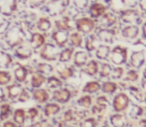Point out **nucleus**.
<instances>
[{"label":"nucleus","instance_id":"obj_1","mask_svg":"<svg viewBox=\"0 0 146 127\" xmlns=\"http://www.w3.org/2000/svg\"><path fill=\"white\" fill-rule=\"evenodd\" d=\"M40 55H41V57H42V58L46 59V60L53 61V60H55V59H56L57 55H58V50H57V49L55 48L53 45L48 44L42 49Z\"/></svg>","mask_w":146,"mask_h":127},{"label":"nucleus","instance_id":"obj_2","mask_svg":"<svg viewBox=\"0 0 146 127\" xmlns=\"http://www.w3.org/2000/svg\"><path fill=\"white\" fill-rule=\"evenodd\" d=\"M16 2L15 1H2L0 2V12L4 15H9L15 10Z\"/></svg>","mask_w":146,"mask_h":127},{"label":"nucleus","instance_id":"obj_3","mask_svg":"<svg viewBox=\"0 0 146 127\" xmlns=\"http://www.w3.org/2000/svg\"><path fill=\"white\" fill-rule=\"evenodd\" d=\"M78 24V28H79L80 31L82 32H90L92 30V28L94 27V23H92L90 20L87 19V18H84V19H81L77 22Z\"/></svg>","mask_w":146,"mask_h":127},{"label":"nucleus","instance_id":"obj_4","mask_svg":"<svg viewBox=\"0 0 146 127\" xmlns=\"http://www.w3.org/2000/svg\"><path fill=\"white\" fill-rule=\"evenodd\" d=\"M45 43V38L43 35L39 34V33H34L31 39V46L33 49H38Z\"/></svg>","mask_w":146,"mask_h":127},{"label":"nucleus","instance_id":"obj_5","mask_svg":"<svg viewBox=\"0 0 146 127\" xmlns=\"http://www.w3.org/2000/svg\"><path fill=\"white\" fill-rule=\"evenodd\" d=\"M15 54L16 56L21 59H27L32 55V50L27 46H19L16 49Z\"/></svg>","mask_w":146,"mask_h":127},{"label":"nucleus","instance_id":"obj_6","mask_svg":"<svg viewBox=\"0 0 146 127\" xmlns=\"http://www.w3.org/2000/svg\"><path fill=\"white\" fill-rule=\"evenodd\" d=\"M54 98L59 102H66L70 98V93L68 89H59L54 93Z\"/></svg>","mask_w":146,"mask_h":127},{"label":"nucleus","instance_id":"obj_7","mask_svg":"<svg viewBox=\"0 0 146 127\" xmlns=\"http://www.w3.org/2000/svg\"><path fill=\"white\" fill-rule=\"evenodd\" d=\"M8 96H9L10 98H12V99H14V98H19L20 95H21L22 93V87H20V85H10V87H8Z\"/></svg>","mask_w":146,"mask_h":127},{"label":"nucleus","instance_id":"obj_8","mask_svg":"<svg viewBox=\"0 0 146 127\" xmlns=\"http://www.w3.org/2000/svg\"><path fill=\"white\" fill-rule=\"evenodd\" d=\"M14 73H15V77L18 81L22 83L26 79V77H27V69L23 67V65H18L17 67L14 71Z\"/></svg>","mask_w":146,"mask_h":127},{"label":"nucleus","instance_id":"obj_9","mask_svg":"<svg viewBox=\"0 0 146 127\" xmlns=\"http://www.w3.org/2000/svg\"><path fill=\"white\" fill-rule=\"evenodd\" d=\"M8 39L9 42L11 43V45H16L22 40V37L20 35V32L16 31L15 28L10 30V33H8Z\"/></svg>","mask_w":146,"mask_h":127},{"label":"nucleus","instance_id":"obj_10","mask_svg":"<svg viewBox=\"0 0 146 127\" xmlns=\"http://www.w3.org/2000/svg\"><path fill=\"white\" fill-rule=\"evenodd\" d=\"M53 38L59 46H63L68 40V34L66 32H55L53 34Z\"/></svg>","mask_w":146,"mask_h":127},{"label":"nucleus","instance_id":"obj_11","mask_svg":"<svg viewBox=\"0 0 146 127\" xmlns=\"http://www.w3.org/2000/svg\"><path fill=\"white\" fill-rule=\"evenodd\" d=\"M34 98L39 102H45L49 98V95L45 89H37L33 93Z\"/></svg>","mask_w":146,"mask_h":127},{"label":"nucleus","instance_id":"obj_12","mask_svg":"<svg viewBox=\"0 0 146 127\" xmlns=\"http://www.w3.org/2000/svg\"><path fill=\"white\" fill-rule=\"evenodd\" d=\"M59 110H60V106L54 103L47 104V105L45 106V114H46L47 116H51V115H53V114H56Z\"/></svg>","mask_w":146,"mask_h":127},{"label":"nucleus","instance_id":"obj_13","mask_svg":"<svg viewBox=\"0 0 146 127\" xmlns=\"http://www.w3.org/2000/svg\"><path fill=\"white\" fill-rule=\"evenodd\" d=\"M31 83H32L33 87H39L41 85H43L45 83V77L43 75L36 73V75H34L32 77V81Z\"/></svg>","mask_w":146,"mask_h":127},{"label":"nucleus","instance_id":"obj_14","mask_svg":"<svg viewBox=\"0 0 146 127\" xmlns=\"http://www.w3.org/2000/svg\"><path fill=\"white\" fill-rule=\"evenodd\" d=\"M11 62H12L11 57L9 55L0 52V67H8V65H10Z\"/></svg>","mask_w":146,"mask_h":127},{"label":"nucleus","instance_id":"obj_15","mask_svg":"<svg viewBox=\"0 0 146 127\" xmlns=\"http://www.w3.org/2000/svg\"><path fill=\"white\" fill-rule=\"evenodd\" d=\"M38 28L41 31H48L51 28V22L47 18H41L38 22Z\"/></svg>","mask_w":146,"mask_h":127},{"label":"nucleus","instance_id":"obj_16","mask_svg":"<svg viewBox=\"0 0 146 127\" xmlns=\"http://www.w3.org/2000/svg\"><path fill=\"white\" fill-rule=\"evenodd\" d=\"M10 113H11V108L8 104L1 105V107H0V118H1V120H4L7 117H9Z\"/></svg>","mask_w":146,"mask_h":127},{"label":"nucleus","instance_id":"obj_17","mask_svg":"<svg viewBox=\"0 0 146 127\" xmlns=\"http://www.w3.org/2000/svg\"><path fill=\"white\" fill-rule=\"evenodd\" d=\"M14 119L18 124H23L25 120V111L23 109H17L15 110L14 113Z\"/></svg>","mask_w":146,"mask_h":127},{"label":"nucleus","instance_id":"obj_18","mask_svg":"<svg viewBox=\"0 0 146 127\" xmlns=\"http://www.w3.org/2000/svg\"><path fill=\"white\" fill-rule=\"evenodd\" d=\"M86 61H87V55H86V53H84V52L77 53L76 58H75V63L77 64L78 65H84V64L86 63Z\"/></svg>","mask_w":146,"mask_h":127},{"label":"nucleus","instance_id":"obj_19","mask_svg":"<svg viewBox=\"0 0 146 127\" xmlns=\"http://www.w3.org/2000/svg\"><path fill=\"white\" fill-rule=\"evenodd\" d=\"M11 81V75L7 71H0V85H7L9 81Z\"/></svg>","mask_w":146,"mask_h":127},{"label":"nucleus","instance_id":"obj_20","mask_svg":"<svg viewBox=\"0 0 146 127\" xmlns=\"http://www.w3.org/2000/svg\"><path fill=\"white\" fill-rule=\"evenodd\" d=\"M126 102H127V98L124 95L118 96L115 99V108H117L118 110L122 109L125 106V104H126Z\"/></svg>","mask_w":146,"mask_h":127},{"label":"nucleus","instance_id":"obj_21","mask_svg":"<svg viewBox=\"0 0 146 127\" xmlns=\"http://www.w3.org/2000/svg\"><path fill=\"white\" fill-rule=\"evenodd\" d=\"M72 53H73V50L72 49H66L65 51L61 53L60 55V60L62 62H67L71 59V56H72Z\"/></svg>","mask_w":146,"mask_h":127},{"label":"nucleus","instance_id":"obj_22","mask_svg":"<svg viewBox=\"0 0 146 127\" xmlns=\"http://www.w3.org/2000/svg\"><path fill=\"white\" fill-rule=\"evenodd\" d=\"M52 69H53V67H51L50 65H47V64H39V65H38V71L43 73H51Z\"/></svg>","mask_w":146,"mask_h":127},{"label":"nucleus","instance_id":"obj_23","mask_svg":"<svg viewBox=\"0 0 146 127\" xmlns=\"http://www.w3.org/2000/svg\"><path fill=\"white\" fill-rule=\"evenodd\" d=\"M62 85V83L59 81L58 79H56V77H50V79H48V85L51 87V89H55V87H59L60 85Z\"/></svg>","mask_w":146,"mask_h":127},{"label":"nucleus","instance_id":"obj_24","mask_svg":"<svg viewBox=\"0 0 146 127\" xmlns=\"http://www.w3.org/2000/svg\"><path fill=\"white\" fill-rule=\"evenodd\" d=\"M59 73L63 79H68V77H70L73 75V71L71 69H69V67H64L63 69H60Z\"/></svg>","mask_w":146,"mask_h":127},{"label":"nucleus","instance_id":"obj_25","mask_svg":"<svg viewBox=\"0 0 146 127\" xmlns=\"http://www.w3.org/2000/svg\"><path fill=\"white\" fill-rule=\"evenodd\" d=\"M71 42L73 45H75V46H80V45L82 44V38L81 36H80L79 34H73L71 37Z\"/></svg>","mask_w":146,"mask_h":127},{"label":"nucleus","instance_id":"obj_26","mask_svg":"<svg viewBox=\"0 0 146 127\" xmlns=\"http://www.w3.org/2000/svg\"><path fill=\"white\" fill-rule=\"evenodd\" d=\"M102 10H104V8H102V6L94 5V7H92V15H94V17H96V16H98L100 13H102Z\"/></svg>","mask_w":146,"mask_h":127},{"label":"nucleus","instance_id":"obj_27","mask_svg":"<svg viewBox=\"0 0 146 127\" xmlns=\"http://www.w3.org/2000/svg\"><path fill=\"white\" fill-rule=\"evenodd\" d=\"M86 91H90V93H92V91H96L98 89V85L96 83H88V85L86 87Z\"/></svg>","mask_w":146,"mask_h":127},{"label":"nucleus","instance_id":"obj_28","mask_svg":"<svg viewBox=\"0 0 146 127\" xmlns=\"http://www.w3.org/2000/svg\"><path fill=\"white\" fill-rule=\"evenodd\" d=\"M86 71H88V73H94L96 71V62H90V64L88 65L87 69H86Z\"/></svg>","mask_w":146,"mask_h":127},{"label":"nucleus","instance_id":"obj_29","mask_svg":"<svg viewBox=\"0 0 146 127\" xmlns=\"http://www.w3.org/2000/svg\"><path fill=\"white\" fill-rule=\"evenodd\" d=\"M56 26H58L60 29H68V28H69V25L67 24L66 20H59V21H56Z\"/></svg>","mask_w":146,"mask_h":127},{"label":"nucleus","instance_id":"obj_30","mask_svg":"<svg viewBox=\"0 0 146 127\" xmlns=\"http://www.w3.org/2000/svg\"><path fill=\"white\" fill-rule=\"evenodd\" d=\"M30 97L29 93H27V91H22L21 95L19 96V100L20 101H26V100H28Z\"/></svg>","mask_w":146,"mask_h":127},{"label":"nucleus","instance_id":"obj_31","mask_svg":"<svg viewBox=\"0 0 146 127\" xmlns=\"http://www.w3.org/2000/svg\"><path fill=\"white\" fill-rule=\"evenodd\" d=\"M106 54H108V49L106 47H102L98 52V58H104Z\"/></svg>","mask_w":146,"mask_h":127},{"label":"nucleus","instance_id":"obj_32","mask_svg":"<svg viewBox=\"0 0 146 127\" xmlns=\"http://www.w3.org/2000/svg\"><path fill=\"white\" fill-rule=\"evenodd\" d=\"M28 114H29V117L31 119H34L37 115H38V110L36 108H30L29 111H28Z\"/></svg>","mask_w":146,"mask_h":127},{"label":"nucleus","instance_id":"obj_33","mask_svg":"<svg viewBox=\"0 0 146 127\" xmlns=\"http://www.w3.org/2000/svg\"><path fill=\"white\" fill-rule=\"evenodd\" d=\"M90 103V97H88V96H85V97H83L81 100H80V104H82V105L88 106Z\"/></svg>","mask_w":146,"mask_h":127},{"label":"nucleus","instance_id":"obj_34","mask_svg":"<svg viewBox=\"0 0 146 127\" xmlns=\"http://www.w3.org/2000/svg\"><path fill=\"white\" fill-rule=\"evenodd\" d=\"M4 127H15V125H14L13 122L8 121V122H6V123L4 124Z\"/></svg>","mask_w":146,"mask_h":127},{"label":"nucleus","instance_id":"obj_35","mask_svg":"<svg viewBox=\"0 0 146 127\" xmlns=\"http://www.w3.org/2000/svg\"><path fill=\"white\" fill-rule=\"evenodd\" d=\"M3 100H4V93H3V91L0 89V102L3 101Z\"/></svg>","mask_w":146,"mask_h":127}]
</instances>
